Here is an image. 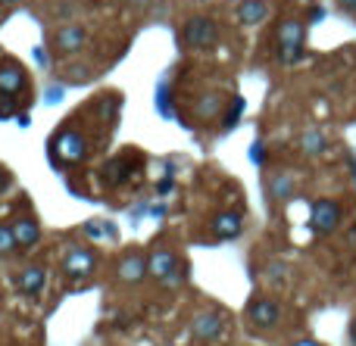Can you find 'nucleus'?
Listing matches in <instances>:
<instances>
[{
  "label": "nucleus",
  "instance_id": "obj_1",
  "mask_svg": "<svg viewBox=\"0 0 356 346\" xmlns=\"http://www.w3.org/2000/svg\"><path fill=\"white\" fill-rule=\"evenodd\" d=\"M275 44H278V62L282 66H297L303 60V47H307V25L300 19H282L275 31Z\"/></svg>",
  "mask_w": 356,
  "mask_h": 346
},
{
  "label": "nucleus",
  "instance_id": "obj_2",
  "mask_svg": "<svg viewBox=\"0 0 356 346\" xmlns=\"http://www.w3.org/2000/svg\"><path fill=\"white\" fill-rule=\"evenodd\" d=\"M219 41V25L209 16H191L181 25V44L191 50H207Z\"/></svg>",
  "mask_w": 356,
  "mask_h": 346
},
{
  "label": "nucleus",
  "instance_id": "obj_3",
  "mask_svg": "<svg viewBox=\"0 0 356 346\" xmlns=\"http://www.w3.org/2000/svg\"><path fill=\"white\" fill-rule=\"evenodd\" d=\"M150 278H156L166 287H175L181 281V262L172 250H154L150 253Z\"/></svg>",
  "mask_w": 356,
  "mask_h": 346
},
{
  "label": "nucleus",
  "instance_id": "obj_4",
  "mask_svg": "<svg viewBox=\"0 0 356 346\" xmlns=\"http://www.w3.org/2000/svg\"><path fill=\"white\" fill-rule=\"evenodd\" d=\"M344 218V209H341L338 200H316L313 203V212H309V225H313L319 234H334Z\"/></svg>",
  "mask_w": 356,
  "mask_h": 346
},
{
  "label": "nucleus",
  "instance_id": "obj_5",
  "mask_svg": "<svg viewBox=\"0 0 356 346\" xmlns=\"http://www.w3.org/2000/svg\"><path fill=\"white\" fill-rule=\"evenodd\" d=\"M247 322H250L257 331L275 328V325L282 322V306H278L272 297H257V300H250V306H247Z\"/></svg>",
  "mask_w": 356,
  "mask_h": 346
},
{
  "label": "nucleus",
  "instance_id": "obj_6",
  "mask_svg": "<svg viewBox=\"0 0 356 346\" xmlns=\"http://www.w3.org/2000/svg\"><path fill=\"white\" fill-rule=\"evenodd\" d=\"M222 331H225V318H222V312H216V309L200 312V315L191 322V337H194V340H200V343L219 340Z\"/></svg>",
  "mask_w": 356,
  "mask_h": 346
},
{
  "label": "nucleus",
  "instance_id": "obj_7",
  "mask_svg": "<svg viewBox=\"0 0 356 346\" xmlns=\"http://www.w3.org/2000/svg\"><path fill=\"white\" fill-rule=\"evenodd\" d=\"M94 266H97V253L88 247H69L63 253V272L69 278H85V275L94 272Z\"/></svg>",
  "mask_w": 356,
  "mask_h": 346
},
{
  "label": "nucleus",
  "instance_id": "obj_8",
  "mask_svg": "<svg viewBox=\"0 0 356 346\" xmlns=\"http://www.w3.org/2000/svg\"><path fill=\"white\" fill-rule=\"evenodd\" d=\"M116 275H119V281H125V284H138V281H144V275H150V256L131 250V253H125L122 259H119Z\"/></svg>",
  "mask_w": 356,
  "mask_h": 346
},
{
  "label": "nucleus",
  "instance_id": "obj_9",
  "mask_svg": "<svg viewBox=\"0 0 356 346\" xmlns=\"http://www.w3.org/2000/svg\"><path fill=\"white\" fill-rule=\"evenodd\" d=\"M294 193H297V178L291 172H275L269 181H266V200L275 206L288 203Z\"/></svg>",
  "mask_w": 356,
  "mask_h": 346
},
{
  "label": "nucleus",
  "instance_id": "obj_10",
  "mask_svg": "<svg viewBox=\"0 0 356 346\" xmlns=\"http://www.w3.org/2000/svg\"><path fill=\"white\" fill-rule=\"evenodd\" d=\"M47 287V268L41 266H25L22 272H16V291L25 297H38Z\"/></svg>",
  "mask_w": 356,
  "mask_h": 346
},
{
  "label": "nucleus",
  "instance_id": "obj_11",
  "mask_svg": "<svg viewBox=\"0 0 356 346\" xmlns=\"http://www.w3.org/2000/svg\"><path fill=\"white\" fill-rule=\"evenodd\" d=\"M234 19L241 25H247V28L266 22L269 19V0H238L234 3Z\"/></svg>",
  "mask_w": 356,
  "mask_h": 346
},
{
  "label": "nucleus",
  "instance_id": "obj_12",
  "mask_svg": "<svg viewBox=\"0 0 356 346\" xmlns=\"http://www.w3.org/2000/svg\"><path fill=\"white\" fill-rule=\"evenodd\" d=\"M22 91H25L22 66H16V62H3V66H0V97L16 100Z\"/></svg>",
  "mask_w": 356,
  "mask_h": 346
},
{
  "label": "nucleus",
  "instance_id": "obj_13",
  "mask_svg": "<svg viewBox=\"0 0 356 346\" xmlns=\"http://www.w3.org/2000/svg\"><path fill=\"white\" fill-rule=\"evenodd\" d=\"M244 231V216L238 209H222L216 212L213 218V234L222 237V241H234V237Z\"/></svg>",
  "mask_w": 356,
  "mask_h": 346
},
{
  "label": "nucleus",
  "instance_id": "obj_14",
  "mask_svg": "<svg viewBox=\"0 0 356 346\" xmlns=\"http://www.w3.org/2000/svg\"><path fill=\"white\" fill-rule=\"evenodd\" d=\"M54 44H56V50L60 53H79L81 47L88 44V31L81 28V25H63L60 31H56V37H54Z\"/></svg>",
  "mask_w": 356,
  "mask_h": 346
},
{
  "label": "nucleus",
  "instance_id": "obj_15",
  "mask_svg": "<svg viewBox=\"0 0 356 346\" xmlns=\"http://www.w3.org/2000/svg\"><path fill=\"white\" fill-rule=\"evenodd\" d=\"M10 228H13V237H16V247L19 250H31V247H38V243H41V228H38L35 218L19 216Z\"/></svg>",
  "mask_w": 356,
  "mask_h": 346
},
{
  "label": "nucleus",
  "instance_id": "obj_16",
  "mask_svg": "<svg viewBox=\"0 0 356 346\" xmlns=\"http://www.w3.org/2000/svg\"><path fill=\"white\" fill-rule=\"evenodd\" d=\"M54 150H60V156L66 162H79L81 156H85V137L75 135V131H69V135H60L54 144Z\"/></svg>",
  "mask_w": 356,
  "mask_h": 346
},
{
  "label": "nucleus",
  "instance_id": "obj_17",
  "mask_svg": "<svg viewBox=\"0 0 356 346\" xmlns=\"http://www.w3.org/2000/svg\"><path fill=\"white\" fill-rule=\"evenodd\" d=\"M300 150L307 156H322L328 150V137H325V131H319V128H307L300 135Z\"/></svg>",
  "mask_w": 356,
  "mask_h": 346
},
{
  "label": "nucleus",
  "instance_id": "obj_18",
  "mask_svg": "<svg viewBox=\"0 0 356 346\" xmlns=\"http://www.w3.org/2000/svg\"><path fill=\"white\" fill-rule=\"evenodd\" d=\"M194 112H197V119H203V122H209V119H219L222 116V97L219 94H203L200 100L194 103Z\"/></svg>",
  "mask_w": 356,
  "mask_h": 346
},
{
  "label": "nucleus",
  "instance_id": "obj_19",
  "mask_svg": "<svg viewBox=\"0 0 356 346\" xmlns=\"http://www.w3.org/2000/svg\"><path fill=\"white\" fill-rule=\"evenodd\" d=\"M263 278L269 281L272 287L284 284V281H288V262H284V259H272V262H266V268H263Z\"/></svg>",
  "mask_w": 356,
  "mask_h": 346
},
{
  "label": "nucleus",
  "instance_id": "obj_20",
  "mask_svg": "<svg viewBox=\"0 0 356 346\" xmlns=\"http://www.w3.org/2000/svg\"><path fill=\"white\" fill-rule=\"evenodd\" d=\"M16 250V237H13V228L0 225V256H10Z\"/></svg>",
  "mask_w": 356,
  "mask_h": 346
},
{
  "label": "nucleus",
  "instance_id": "obj_21",
  "mask_svg": "<svg viewBox=\"0 0 356 346\" xmlns=\"http://www.w3.org/2000/svg\"><path fill=\"white\" fill-rule=\"evenodd\" d=\"M106 178H110V181H125V178H129V168L119 166V159H113L110 168H106Z\"/></svg>",
  "mask_w": 356,
  "mask_h": 346
},
{
  "label": "nucleus",
  "instance_id": "obj_22",
  "mask_svg": "<svg viewBox=\"0 0 356 346\" xmlns=\"http://www.w3.org/2000/svg\"><path fill=\"white\" fill-rule=\"evenodd\" d=\"M241 110H244V100L241 97H234V103H232V110H228V119H225V128H232L234 122H238V116H241Z\"/></svg>",
  "mask_w": 356,
  "mask_h": 346
},
{
  "label": "nucleus",
  "instance_id": "obj_23",
  "mask_svg": "<svg viewBox=\"0 0 356 346\" xmlns=\"http://www.w3.org/2000/svg\"><path fill=\"white\" fill-rule=\"evenodd\" d=\"M338 6L344 12H350V16H356V0H338Z\"/></svg>",
  "mask_w": 356,
  "mask_h": 346
},
{
  "label": "nucleus",
  "instance_id": "obj_24",
  "mask_svg": "<svg viewBox=\"0 0 356 346\" xmlns=\"http://www.w3.org/2000/svg\"><path fill=\"white\" fill-rule=\"evenodd\" d=\"M347 340H350V346H356V315L350 318V328H347Z\"/></svg>",
  "mask_w": 356,
  "mask_h": 346
},
{
  "label": "nucleus",
  "instance_id": "obj_25",
  "mask_svg": "<svg viewBox=\"0 0 356 346\" xmlns=\"http://www.w3.org/2000/svg\"><path fill=\"white\" fill-rule=\"evenodd\" d=\"M6 187H10V172H3V168H0V193H3Z\"/></svg>",
  "mask_w": 356,
  "mask_h": 346
},
{
  "label": "nucleus",
  "instance_id": "obj_26",
  "mask_svg": "<svg viewBox=\"0 0 356 346\" xmlns=\"http://www.w3.org/2000/svg\"><path fill=\"white\" fill-rule=\"evenodd\" d=\"M294 346H322V343H316V340H309V337H307V340H297Z\"/></svg>",
  "mask_w": 356,
  "mask_h": 346
},
{
  "label": "nucleus",
  "instance_id": "obj_27",
  "mask_svg": "<svg viewBox=\"0 0 356 346\" xmlns=\"http://www.w3.org/2000/svg\"><path fill=\"white\" fill-rule=\"evenodd\" d=\"M0 3H16V0H0Z\"/></svg>",
  "mask_w": 356,
  "mask_h": 346
}]
</instances>
